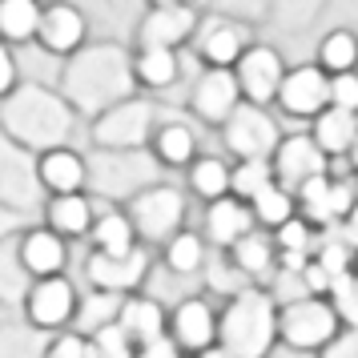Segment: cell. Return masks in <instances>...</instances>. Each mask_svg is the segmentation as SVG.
<instances>
[{
    "label": "cell",
    "mask_w": 358,
    "mask_h": 358,
    "mask_svg": "<svg viewBox=\"0 0 358 358\" xmlns=\"http://www.w3.org/2000/svg\"><path fill=\"white\" fill-rule=\"evenodd\" d=\"M326 302H330V310L338 314L342 330H358V270L334 278L330 290H326Z\"/></svg>",
    "instance_id": "cell-40"
},
{
    "label": "cell",
    "mask_w": 358,
    "mask_h": 358,
    "mask_svg": "<svg viewBox=\"0 0 358 358\" xmlns=\"http://www.w3.org/2000/svg\"><path fill=\"white\" fill-rule=\"evenodd\" d=\"M17 258L20 266L29 270V278H52L69 270V242L57 238L52 229L45 226H29L17 234Z\"/></svg>",
    "instance_id": "cell-17"
},
{
    "label": "cell",
    "mask_w": 358,
    "mask_h": 358,
    "mask_svg": "<svg viewBox=\"0 0 358 358\" xmlns=\"http://www.w3.org/2000/svg\"><path fill=\"white\" fill-rule=\"evenodd\" d=\"M194 358H229L226 350H217V346H210V350H201V355H194Z\"/></svg>",
    "instance_id": "cell-52"
},
{
    "label": "cell",
    "mask_w": 358,
    "mask_h": 358,
    "mask_svg": "<svg viewBox=\"0 0 358 358\" xmlns=\"http://www.w3.org/2000/svg\"><path fill=\"white\" fill-rule=\"evenodd\" d=\"M294 213H298V201H294L290 189H282V185H266L254 201H250V217H254V229H266V234H274L282 222H290Z\"/></svg>",
    "instance_id": "cell-30"
},
{
    "label": "cell",
    "mask_w": 358,
    "mask_h": 358,
    "mask_svg": "<svg viewBox=\"0 0 358 358\" xmlns=\"http://www.w3.org/2000/svg\"><path fill=\"white\" fill-rule=\"evenodd\" d=\"M355 270H358V262H355Z\"/></svg>",
    "instance_id": "cell-55"
},
{
    "label": "cell",
    "mask_w": 358,
    "mask_h": 358,
    "mask_svg": "<svg viewBox=\"0 0 358 358\" xmlns=\"http://www.w3.org/2000/svg\"><path fill=\"white\" fill-rule=\"evenodd\" d=\"M181 0H157V8H178Z\"/></svg>",
    "instance_id": "cell-53"
},
{
    "label": "cell",
    "mask_w": 358,
    "mask_h": 358,
    "mask_svg": "<svg viewBox=\"0 0 358 358\" xmlns=\"http://www.w3.org/2000/svg\"><path fill=\"white\" fill-rule=\"evenodd\" d=\"M266 358H318V355H298V350H286V346H274Z\"/></svg>",
    "instance_id": "cell-51"
},
{
    "label": "cell",
    "mask_w": 358,
    "mask_h": 358,
    "mask_svg": "<svg viewBox=\"0 0 358 358\" xmlns=\"http://www.w3.org/2000/svg\"><path fill=\"white\" fill-rule=\"evenodd\" d=\"M338 234H342V238H346V242H350V245L358 250V201L350 206V213H346V217L338 222Z\"/></svg>",
    "instance_id": "cell-50"
},
{
    "label": "cell",
    "mask_w": 358,
    "mask_h": 358,
    "mask_svg": "<svg viewBox=\"0 0 358 358\" xmlns=\"http://www.w3.org/2000/svg\"><path fill=\"white\" fill-rule=\"evenodd\" d=\"M77 302H81V286L69 274H52V278H36L24 302H20V314H24V326L36 330V334H61L73 326V314H77Z\"/></svg>",
    "instance_id": "cell-7"
},
{
    "label": "cell",
    "mask_w": 358,
    "mask_h": 358,
    "mask_svg": "<svg viewBox=\"0 0 358 358\" xmlns=\"http://www.w3.org/2000/svg\"><path fill=\"white\" fill-rule=\"evenodd\" d=\"M117 306H121V298H113V294L81 290V302H77V314H73V326H69V330H77V334L89 338L93 330L117 322Z\"/></svg>",
    "instance_id": "cell-34"
},
{
    "label": "cell",
    "mask_w": 358,
    "mask_h": 358,
    "mask_svg": "<svg viewBox=\"0 0 358 358\" xmlns=\"http://www.w3.org/2000/svg\"><path fill=\"white\" fill-rule=\"evenodd\" d=\"M222 254H226L229 266H234L250 286H266V278L274 274V262H278V250H274V242H270L266 229H250L245 238H238V242L229 245V250H222Z\"/></svg>",
    "instance_id": "cell-23"
},
{
    "label": "cell",
    "mask_w": 358,
    "mask_h": 358,
    "mask_svg": "<svg viewBox=\"0 0 358 358\" xmlns=\"http://www.w3.org/2000/svg\"><path fill=\"white\" fill-rule=\"evenodd\" d=\"M41 213H45V229H52V234H57V238H65V242H81V238H89L93 217H97V210H93L89 194H57V197H45Z\"/></svg>",
    "instance_id": "cell-22"
},
{
    "label": "cell",
    "mask_w": 358,
    "mask_h": 358,
    "mask_svg": "<svg viewBox=\"0 0 358 358\" xmlns=\"http://www.w3.org/2000/svg\"><path fill=\"white\" fill-rule=\"evenodd\" d=\"M278 346V302L266 286L229 294L217 310V350L229 358H266Z\"/></svg>",
    "instance_id": "cell-1"
},
{
    "label": "cell",
    "mask_w": 358,
    "mask_h": 358,
    "mask_svg": "<svg viewBox=\"0 0 358 358\" xmlns=\"http://www.w3.org/2000/svg\"><path fill=\"white\" fill-rule=\"evenodd\" d=\"M282 77H286L282 57H278L274 49H266V45L245 49L242 57H238V65H234V81H238L242 101H245V105H258V109H266V105L278 97Z\"/></svg>",
    "instance_id": "cell-15"
},
{
    "label": "cell",
    "mask_w": 358,
    "mask_h": 358,
    "mask_svg": "<svg viewBox=\"0 0 358 358\" xmlns=\"http://www.w3.org/2000/svg\"><path fill=\"white\" fill-rule=\"evenodd\" d=\"M245 52L242 33L234 24H222V20H210V29L201 33V57L210 61L213 69H229L238 65V57Z\"/></svg>",
    "instance_id": "cell-33"
},
{
    "label": "cell",
    "mask_w": 358,
    "mask_h": 358,
    "mask_svg": "<svg viewBox=\"0 0 358 358\" xmlns=\"http://www.w3.org/2000/svg\"><path fill=\"white\" fill-rule=\"evenodd\" d=\"M89 350H93V358H133L137 355V346H133L129 334L117 322L93 330V334H89Z\"/></svg>",
    "instance_id": "cell-43"
},
{
    "label": "cell",
    "mask_w": 358,
    "mask_h": 358,
    "mask_svg": "<svg viewBox=\"0 0 358 358\" xmlns=\"http://www.w3.org/2000/svg\"><path fill=\"white\" fill-rule=\"evenodd\" d=\"M149 145H153V162L157 165L178 169V165H189L197 157V133L185 121H165V125L153 129Z\"/></svg>",
    "instance_id": "cell-27"
},
{
    "label": "cell",
    "mask_w": 358,
    "mask_h": 358,
    "mask_svg": "<svg viewBox=\"0 0 358 358\" xmlns=\"http://www.w3.org/2000/svg\"><path fill=\"white\" fill-rule=\"evenodd\" d=\"M355 137H358V113H346V109H334V105H326L322 113L314 117V129H310V141L322 149L326 157H346Z\"/></svg>",
    "instance_id": "cell-24"
},
{
    "label": "cell",
    "mask_w": 358,
    "mask_h": 358,
    "mask_svg": "<svg viewBox=\"0 0 358 358\" xmlns=\"http://www.w3.org/2000/svg\"><path fill=\"white\" fill-rule=\"evenodd\" d=\"M29 286H33V278H29V270H24L20 258H17V238L0 242V306L4 310H20Z\"/></svg>",
    "instance_id": "cell-31"
},
{
    "label": "cell",
    "mask_w": 358,
    "mask_h": 358,
    "mask_svg": "<svg viewBox=\"0 0 358 358\" xmlns=\"http://www.w3.org/2000/svg\"><path fill=\"white\" fill-rule=\"evenodd\" d=\"M133 358H185V355H181L169 338H157V342H149V346H137Z\"/></svg>",
    "instance_id": "cell-48"
},
{
    "label": "cell",
    "mask_w": 358,
    "mask_h": 358,
    "mask_svg": "<svg viewBox=\"0 0 358 358\" xmlns=\"http://www.w3.org/2000/svg\"><path fill=\"white\" fill-rule=\"evenodd\" d=\"M201 278H206V290H213V294H222V298H229V294H238V290H245L250 282H245L234 266H229V258L217 250V254H210L206 258V266H201Z\"/></svg>",
    "instance_id": "cell-42"
},
{
    "label": "cell",
    "mask_w": 358,
    "mask_h": 358,
    "mask_svg": "<svg viewBox=\"0 0 358 358\" xmlns=\"http://www.w3.org/2000/svg\"><path fill=\"white\" fill-rule=\"evenodd\" d=\"M206 258H210V245L201 242V234L197 229H178L173 238H165L162 242V262L169 274L178 278H194L201 274V266H206Z\"/></svg>",
    "instance_id": "cell-26"
},
{
    "label": "cell",
    "mask_w": 358,
    "mask_h": 358,
    "mask_svg": "<svg viewBox=\"0 0 358 358\" xmlns=\"http://www.w3.org/2000/svg\"><path fill=\"white\" fill-rule=\"evenodd\" d=\"M254 229V217H250V206L245 201H238V197H217V201H210L206 206V213H201V242L213 245V250H229V245L238 242V238H245Z\"/></svg>",
    "instance_id": "cell-19"
},
{
    "label": "cell",
    "mask_w": 358,
    "mask_h": 358,
    "mask_svg": "<svg viewBox=\"0 0 358 358\" xmlns=\"http://www.w3.org/2000/svg\"><path fill=\"white\" fill-rule=\"evenodd\" d=\"M145 185H157V162L141 149H97V157H85V189L109 197V201H129Z\"/></svg>",
    "instance_id": "cell-4"
},
{
    "label": "cell",
    "mask_w": 358,
    "mask_h": 358,
    "mask_svg": "<svg viewBox=\"0 0 358 358\" xmlns=\"http://www.w3.org/2000/svg\"><path fill=\"white\" fill-rule=\"evenodd\" d=\"M45 334L29 330L24 322H4L0 326V358H41Z\"/></svg>",
    "instance_id": "cell-41"
},
{
    "label": "cell",
    "mask_w": 358,
    "mask_h": 358,
    "mask_svg": "<svg viewBox=\"0 0 358 358\" xmlns=\"http://www.w3.org/2000/svg\"><path fill=\"white\" fill-rule=\"evenodd\" d=\"M318 358H358V330H342Z\"/></svg>",
    "instance_id": "cell-46"
},
{
    "label": "cell",
    "mask_w": 358,
    "mask_h": 358,
    "mask_svg": "<svg viewBox=\"0 0 358 358\" xmlns=\"http://www.w3.org/2000/svg\"><path fill=\"white\" fill-rule=\"evenodd\" d=\"M165 338L173 342L185 358L217 346V306H213L210 298H201V294H185L181 302L169 306Z\"/></svg>",
    "instance_id": "cell-12"
},
{
    "label": "cell",
    "mask_w": 358,
    "mask_h": 358,
    "mask_svg": "<svg viewBox=\"0 0 358 358\" xmlns=\"http://www.w3.org/2000/svg\"><path fill=\"white\" fill-rule=\"evenodd\" d=\"M242 105L238 81H234V69H210L201 73V81L194 85V113L206 125H226V117Z\"/></svg>",
    "instance_id": "cell-20"
},
{
    "label": "cell",
    "mask_w": 358,
    "mask_h": 358,
    "mask_svg": "<svg viewBox=\"0 0 358 358\" xmlns=\"http://www.w3.org/2000/svg\"><path fill=\"white\" fill-rule=\"evenodd\" d=\"M13 81H17V65H13L8 49L0 45V97H8V93H13Z\"/></svg>",
    "instance_id": "cell-49"
},
{
    "label": "cell",
    "mask_w": 358,
    "mask_h": 358,
    "mask_svg": "<svg viewBox=\"0 0 358 358\" xmlns=\"http://www.w3.org/2000/svg\"><path fill=\"white\" fill-rule=\"evenodd\" d=\"M41 358H93L89 338L77 330H61V334H45V350Z\"/></svg>",
    "instance_id": "cell-44"
},
{
    "label": "cell",
    "mask_w": 358,
    "mask_h": 358,
    "mask_svg": "<svg viewBox=\"0 0 358 358\" xmlns=\"http://www.w3.org/2000/svg\"><path fill=\"white\" fill-rule=\"evenodd\" d=\"M41 24V4L36 0H0V36L4 41H33Z\"/></svg>",
    "instance_id": "cell-35"
},
{
    "label": "cell",
    "mask_w": 358,
    "mask_h": 358,
    "mask_svg": "<svg viewBox=\"0 0 358 358\" xmlns=\"http://www.w3.org/2000/svg\"><path fill=\"white\" fill-rule=\"evenodd\" d=\"M270 242H274L278 254H302V258H310V254H314V242H318V229L310 226L306 217L294 213L290 222H282V226L270 234Z\"/></svg>",
    "instance_id": "cell-39"
},
{
    "label": "cell",
    "mask_w": 358,
    "mask_h": 358,
    "mask_svg": "<svg viewBox=\"0 0 358 358\" xmlns=\"http://www.w3.org/2000/svg\"><path fill=\"white\" fill-rule=\"evenodd\" d=\"M36 33H41V45H45V49L73 52L85 41V17L77 13V8H69V4H57V8H49V13H41Z\"/></svg>",
    "instance_id": "cell-25"
},
{
    "label": "cell",
    "mask_w": 358,
    "mask_h": 358,
    "mask_svg": "<svg viewBox=\"0 0 358 358\" xmlns=\"http://www.w3.org/2000/svg\"><path fill=\"white\" fill-rule=\"evenodd\" d=\"M133 65L117 49H93L77 57L65 73V105L73 113L97 117L117 101L133 97Z\"/></svg>",
    "instance_id": "cell-3"
},
{
    "label": "cell",
    "mask_w": 358,
    "mask_h": 358,
    "mask_svg": "<svg viewBox=\"0 0 358 358\" xmlns=\"http://www.w3.org/2000/svg\"><path fill=\"white\" fill-rule=\"evenodd\" d=\"M338 334H342V322L326 298L302 294V298H290V302L278 306V346H286V350L322 355Z\"/></svg>",
    "instance_id": "cell-5"
},
{
    "label": "cell",
    "mask_w": 358,
    "mask_h": 358,
    "mask_svg": "<svg viewBox=\"0 0 358 358\" xmlns=\"http://www.w3.org/2000/svg\"><path fill=\"white\" fill-rule=\"evenodd\" d=\"M36 181H41L45 197L85 194V157L69 145L45 149V153H36Z\"/></svg>",
    "instance_id": "cell-21"
},
{
    "label": "cell",
    "mask_w": 358,
    "mask_h": 358,
    "mask_svg": "<svg viewBox=\"0 0 358 358\" xmlns=\"http://www.w3.org/2000/svg\"><path fill=\"white\" fill-rule=\"evenodd\" d=\"M0 125H4V137L13 145L29 149V153H45V149H57L69 141L73 133V109L65 105V97H52L45 89H13L4 97V113H0Z\"/></svg>",
    "instance_id": "cell-2"
},
{
    "label": "cell",
    "mask_w": 358,
    "mask_h": 358,
    "mask_svg": "<svg viewBox=\"0 0 358 358\" xmlns=\"http://www.w3.org/2000/svg\"><path fill=\"white\" fill-rule=\"evenodd\" d=\"M274 101L282 105V113H290V117H318L330 105V77L318 65L290 69L282 77V85H278Z\"/></svg>",
    "instance_id": "cell-16"
},
{
    "label": "cell",
    "mask_w": 358,
    "mask_h": 358,
    "mask_svg": "<svg viewBox=\"0 0 358 358\" xmlns=\"http://www.w3.org/2000/svg\"><path fill=\"white\" fill-rule=\"evenodd\" d=\"M222 137H226V149L238 162H270L278 141H282V129H278V121L266 113V109L242 101V105L226 117Z\"/></svg>",
    "instance_id": "cell-11"
},
{
    "label": "cell",
    "mask_w": 358,
    "mask_h": 358,
    "mask_svg": "<svg viewBox=\"0 0 358 358\" xmlns=\"http://www.w3.org/2000/svg\"><path fill=\"white\" fill-rule=\"evenodd\" d=\"M20 229H29V217L24 213H13L0 206V242H8V238H17Z\"/></svg>",
    "instance_id": "cell-47"
},
{
    "label": "cell",
    "mask_w": 358,
    "mask_h": 358,
    "mask_svg": "<svg viewBox=\"0 0 358 358\" xmlns=\"http://www.w3.org/2000/svg\"><path fill=\"white\" fill-rule=\"evenodd\" d=\"M270 169H274L278 185L294 194V189H302L306 181L330 173V157L310 141V133H294V137H282V141H278L274 157H270Z\"/></svg>",
    "instance_id": "cell-14"
},
{
    "label": "cell",
    "mask_w": 358,
    "mask_h": 358,
    "mask_svg": "<svg viewBox=\"0 0 358 358\" xmlns=\"http://www.w3.org/2000/svg\"><path fill=\"white\" fill-rule=\"evenodd\" d=\"M189 33H194V13H185L181 4L178 8H153L149 20L141 24V45L145 49H173Z\"/></svg>",
    "instance_id": "cell-28"
},
{
    "label": "cell",
    "mask_w": 358,
    "mask_h": 358,
    "mask_svg": "<svg viewBox=\"0 0 358 358\" xmlns=\"http://www.w3.org/2000/svg\"><path fill=\"white\" fill-rule=\"evenodd\" d=\"M266 185H274L270 162H238L234 169H229V197H238V201H245V206H250Z\"/></svg>",
    "instance_id": "cell-38"
},
{
    "label": "cell",
    "mask_w": 358,
    "mask_h": 358,
    "mask_svg": "<svg viewBox=\"0 0 358 358\" xmlns=\"http://www.w3.org/2000/svg\"><path fill=\"white\" fill-rule=\"evenodd\" d=\"M165 322H169V310H165L162 298L137 290V294H125L121 306H117V326L129 334L133 346H149V342L165 338Z\"/></svg>",
    "instance_id": "cell-18"
},
{
    "label": "cell",
    "mask_w": 358,
    "mask_h": 358,
    "mask_svg": "<svg viewBox=\"0 0 358 358\" xmlns=\"http://www.w3.org/2000/svg\"><path fill=\"white\" fill-rule=\"evenodd\" d=\"M185 213H189V201L178 185H145L141 194H133L125 201V217H129L137 242L145 245H162L165 238H173L178 229H185Z\"/></svg>",
    "instance_id": "cell-6"
},
{
    "label": "cell",
    "mask_w": 358,
    "mask_h": 358,
    "mask_svg": "<svg viewBox=\"0 0 358 358\" xmlns=\"http://www.w3.org/2000/svg\"><path fill=\"white\" fill-rule=\"evenodd\" d=\"M330 105L334 109H346V113H358V73L330 77Z\"/></svg>",
    "instance_id": "cell-45"
},
{
    "label": "cell",
    "mask_w": 358,
    "mask_h": 358,
    "mask_svg": "<svg viewBox=\"0 0 358 358\" xmlns=\"http://www.w3.org/2000/svg\"><path fill=\"white\" fill-rule=\"evenodd\" d=\"M355 165V178H350V185H355V197H358V162H350Z\"/></svg>",
    "instance_id": "cell-54"
},
{
    "label": "cell",
    "mask_w": 358,
    "mask_h": 358,
    "mask_svg": "<svg viewBox=\"0 0 358 358\" xmlns=\"http://www.w3.org/2000/svg\"><path fill=\"white\" fill-rule=\"evenodd\" d=\"M133 81L149 85V89H165L178 81V52L173 49H141L133 61Z\"/></svg>",
    "instance_id": "cell-36"
},
{
    "label": "cell",
    "mask_w": 358,
    "mask_h": 358,
    "mask_svg": "<svg viewBox=\"0 0 358 358\" xmlns=\"http://www.w3.org/2000/svg\"><path fill=\"white\" fill-rule=\"evenodd\" d=\"M318 61H322L326 77H338V73H355L358 65V36L355 33H330L318 49Z\"/></svg>",
    "instance_id": "cell-37"
},
{
    "label": "cell",
    "mask_w": 358,
    "mask_h": 358,
    "mask_svg": "<svg viewBox=\"0 0 358 358\" xmlns=\"http://www.w3.org/2000/svg\"><path fill=\"white\" fill-rule=\"evenodd\" d=\"M189 194L201 197L206 206L229 194V162L222 157H194L189 162Z\"/></svg>",
    "instance_id": "cell-32"
},
{
    "label": "cell",
    "mask_w": 358,
    "mask_h": 358,
    "mask_svg": "<svg viewBox=\"0 0 358 358\" xmlns=\"http://www.w3.org/2000/svg\"><path fill=\"white\" fill-rule=\"evenodd\" d=\"M294 201H298V217H306L314 229H330L350 213V206L358 197H355V185L346 178L322 173V178L306 181L302 189H294Z\"/></svg>",
    "instance_id": "cell-13"
},
{
    "label": "cell",
    "mask_w": 358,
    "mask_h": 358,
    "mask_svg": "<svg viewBox=\"0 0 358 358\" xmlns=\"http://www.w3.org/2000/svg\"><path fill=\"white\" fill-rule=\"evenodd\" d=\"M0 206L24 217L41 213L45 206V189L36 181V157L29 149L13 145L8 137H0Z\"/></svg>",
    "instance_id": "cell-10"
},
{
    "label": "cell",
    "mask_w": 358,
    "mask_h": 358,
    "mask_svg": "<svg viewBox=\"0 0 358 358\" xmlns=\"http://www.w3.org/2000/svg\"><path fill=\"white\" fill-rule=\"evenodd\" d=\"M149 270H153V258H149L145 245H133L125 254H97V250H89V258L81 266L85 286L101 290V294H113V298L137 294L145 286Z\"/></svg>",
    "instance_id": "cell-8"
},
{
    "label": "cell",
    "mask_w": 358,
    "mask_h": 358,
    "mask_svg": "<svg viewBox=\"0 0 358 358\" xmlns=\"http://www.w3.org/2000/svg\"><path fill=\"white\" fill-rule=\"evenodd\" d=\"M153 129H157V109L141 97H125L113 109L93 117L97 149H145Z\"/></svg>",
    "instance_id": "cell-9"
},
{
    "label": "cell",
    "mask_w": 358,
    "mask_h": 358,
    "mask_svg": "<svg viewBox=\"0 0 358 358\" xmlns=\"http://www.w3.org/2000/svg\"><path fill=\"white\" fill-rule=\"evenodd\" d=\"M89 242H93V250L97 254H125V250H133L137 242V234H133L129 217H125V210H105L93 217V229H89Z\"/></svg>",
    "instance_id": "cell-29"
}]
</instances>
